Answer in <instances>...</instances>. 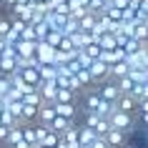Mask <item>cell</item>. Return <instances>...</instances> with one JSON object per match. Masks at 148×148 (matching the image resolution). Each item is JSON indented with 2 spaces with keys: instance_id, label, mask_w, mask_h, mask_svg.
I'll return each instance as SVG.
<instances>
[{
  "instance_id": "6da1fadb",
  "label": "cell",
  "mask_w": 148,
  "mask_h": 148,
  "mask_svg": "<svg viewBox=\"0 0 148 148\" xmlns=\"http://www.w3.org/2000/svg\"><path fill=\"white\" fill-rule=\"evenodd\" d=\"M108 123L110 128H116V131H123L125 136H131L133 131H136V125H138V121H136V116H131V113H123V110H113L108 116Z\"/></svg>"
},
{
  "instance_id": "7a4b0ae2",
  "label": "cell",
  "mask_w": 148,
  "mask_h": 148,
  "mask_svg": "<svg viewBox=\"0 0 148 148\" xmlns=\"http://www.w3.org/2000/svg\"><path fill=\"white\" fill-rule=\"evenodd\" d=\"M80 116H83V123H80V125L90 128L98 138H106V133L110 131L108 118H101V116H95V113H80Z\"/></svg>"
},
{
  "instance_id": "3957f363",
  "label": "cell",
  "mask_w": 148,
  "mask_h": 148,
  "mask_svg": "<svg viewBox=\"0 0 148 148\" xmlns=\"http://www.w3.org/2000/svg\"><path fill=\"white\" fill-rule=\"evenodd\" d=\"M88 73H90L93 86H101V83L110 80V65H106L103 60H93V63H90V68H88Z\"/></svg>"
},
{
  "instance_id": "277c9868",
  "label": "cell",
  "mask_w": 148,
  "mask_h": 148,
  "mask_svg": "<svg viewBox=\"0 0 148 148\" xmlns=\"http://www.w3.org/2000/svg\"><path fill=\"white\" fill-rule=\"evenodd\" d=\"M95 90H98V95H101L103 101L113 103V106H116V103H118V98L123 95L116 80H106V83H101V86H95Z\"/></svg>"
},
{
  "instance_id": "5b68a950",
  "label": "cell",
  "mask_w": 148,
  "mask_h": 148,
  "mask_svg": "<svg viewBox=\"0 0 148 148\" xmlns=\"http://www.w3.org/2000/svg\"><path fill=\"white\" fill-rule=\"evenodd\" d=\"M55 106V116L68 118V121H75L78 123L80 118V103H53Z\"/></svg>"
},
{
  "instance_id": "8992f818",
  "label": "cell",
  "mask_w": 148,
  "mask_h": 148,
  "mask_svg": "<svg viewBox=\"0 0 148 148\" xmlns=\"http://www.w3.org/2000/svg\"><path fill=\"white\" fill-rule=\"evenodd\" d=\"M35 60H38V65H53L55 48L48 45V43H38V48H35Z\"/></svg>"
},
{
  "instance_id": "52a82bcc",
  "label": "cell",
  "mask_w": 148,
  "mask_h": 148,
  "mask_svg": "<svg viewBox=\"0 0 148 148\" xmlns=\"http://www.w3.org/2000/svg\"><path fill=\"white\" fill-rule=\"evenodd\" d=\"M20 73V78H23V83L28 88H35L38 90V86L43 83L40 80V70H38V65H28V68H23V70H18Z\"/></svg>"
},
{
  "instance_id": "ba28073f",
  "label": "cell",
  "mask_w": 148,
  "mask_h": 148,
  "mask_svg": "<svg viewBox=\"0 0 148 148\" xmlns=\"http://www.w3.org/2000/svg\"><path fill=\"white\" fill-rule=\"evenodd\" d=\"M38 93L43 98V103H55V95H58V83L55 80H43L38 86Z\"/></svg>"
},
{
  "instance_id": "9c48e42d",
  "label": "cell",
  "mask_w": 148,
  "mask_h": 148,
  "mask_svg": "<svg viewBox=\"0 0 148 148\" xmlns=\"http://www.w3.org/2000/svg\"><path fill=\"white\" fill-rule=\"evenodd\" d=\"M103 140L108 143V148H123V146H128V136H125L123 131H116V128H110Z\"/></svg>"
},
{
  "instance_id": "30bf717a",
  "label": "cell",
  "mask_w": 148,
  "mask_h": 148,
  "mask_svg": "<svg viewBox=\"0 0 148 148\" xmlns=\"http://www.w3.org/2000/svg\"><path fill=\"white\" fill-rule=\"evenodd\" d=\"M78 128H80V123H75V125H70L65 133H60V146H65V148H80V143H78Z\"/></svg>"
},
{
  "instance_id": "8fae6325",
  "label": "cell",
  "mask_w": 148,
  "mask_h": 148,
  "mask_svg": "<svg viewBox=\"0 0 148 148\" xmlns=\"http://www.w3.org/2000/svg\"><path fill=\"white\" fill-rule=\"evenodd\" d=\"M53 118H55V106H53V103H40L35 123H40V125H50V123H53Z\"/></svg>"
},
{
  "instance_id": "7c38bea8",
  "label": "cell",
  "mask_w": 148,
  "mask_h": 148,
  "mask_svg": "<svg viewBox=\"0 0 148 148\" xmlns=\"http://www.w3.org/2000/svg\"><path fill=\"white\" fill-rule=\"evenodd\" d=\"M116 108L123 110V113L136 116V113H138V101H136L133 95H121V98H118V103H116Z\"/></svg>"
},
{
  "instance_id": "4fadbf2b",
  "label": "cell",
  "mask_w": 148,
  "mask_h": 148,
  "mask_svg": "<svg viewBox=\"0 0 148 148\" xmlns=\"http://www.w3.org/2000/svg\"><path fill=\"white\" fill-rule=\"evenodd\" d=\"M35 48H38V43L20 40V43L15 45V53H18V58H25V60H30V58H35Z\"/></svg>"
},
{
  "instance_id": "5bb4252c",
  "label": "cell",
  "mask_w": 148,
  "mask_h": 148,
  "mask_svg": "<svg viewBox=\"0 0 148 148\" xmlns=\"http://www.w3.org/2000/svg\"><path fill=\"white\" fill-rule=\"evenodd\" d=\"M20 143H25L23 140V125H13L8 133V138H5V146L8 148H18Z\"/></svg>"
},
{
  "instance_id": "9a60e30c",
  "label": "cell",
  "mask_w": 148,
  "mask_h": 148,
  "mask_svg": "<svg viewBox=\"0 0 148 148\" xmlns=\"http://www.w3.org/2000/svg\"><path fill=\"white\" fill-rule=\"evenodd\" d=\"M95 138H98V136H95L90 128H86V125H80V128H78V143H80V148H90Z\"/></svg>"
},
{
  "instance_id": "2e32d148",
  "label": "cell",
  "mask_w": 148,
  "mask_h": 148,
  "mask_svg": "<svg viewBox=\"0 0 148 148\" xmlns=\"http://www.w3.org/2000/svg\"><path fill=\"white\" fill-rule=\"evenodd\" d=\"M70 125H75V121H68V118H60V116H55V118H53V123L48 125V128H50V131H55L58 136H60V133H65V131H68Z\"/></svg>"
},
{
  "instance_id": "e0dca14e",
  "label": "cell",
  "mask_w": 148,
  "mask_h": 148,
  "mask_svg": "<svg viewBox=\"0 0 148 148\" xmlns=\"http://www.w3.org/2000/svg\"><path fill=\"white\" fill-rule=\"evenodd\" d=\"M55 103H80V95L73 93V90H68V88H58Z\"/></svg>"
},
{
  "instance_id": "ac0fdd59",
  "label": "cell",
  "mask_w": 148,
  "mask_h": 148,
  "mask_svg": "<svg viewBox=\"0 0 148 148\" xmlns=\"http://www.w3.org/2000/svg\"><path fill=\"white\" fill-rule=\"evenodd\" d=\"M128 63L125 60H121V63H113V65H110V80H121V78H125V75H128Z\"/></svg>"
},
{
  "instance_id": "d6986e66",
  "label": "cell",
  "mask_w": 148,
  "mask_h": 148,
  "mask_svg": "<svg viewBox=\"0 0 148 148\" xmlns=\"http://www.w3.org/2000/svg\"><path fill=\"white\" fill-rule=\"evenodd\" d=\"M58 146H60V136H58L55 131H50V128H48V133L43 136V140H40L38 148H58Z\"/></svg>"
},
{
  "instance_id": "ffe728a7",
  "label": "cell",
  "mask_w": 148,
  "mask_h": 148,
  "mask_svg": "<svg viewBox=\"0 0 148 148\" xmlns=\"http://www.w3.org/2000/svg\"><path fill=\"white\" fill-rule=\"evenodd\" d=\"M95 23H98V15H95V13H86V15L78 20V28H80L83 33H90V30L95 28Z\"/></svg>"
},
{
  "instance_id": "44dd1931",
  "label": "cell",
  "mask_w": 148,
  "mask_h": 148,
  "mask_svg": "<svg viewBox=\"0 0 148 148\" xmlns=\"http://www.w3.org/2000/svg\"><path fill=\"white\" fill-rule=\"evenodd\" d=\"M95 43L101 45V50H113V48H118L116 45V35H113V33H103Z\"/></svg>"
},
{
  "instance_id": "7402d4cb",
  "label": "cell",
  "mask_w": 148,
  "mask_h": 148,
  "mask_svg": "<svg viewBox=\"0 0 148 148\" xmlns=\"http://www.w3.org/2000/svg\"><path fill=\"white\" fill-rule=\"evenodd\" d=\"M40 103H43V98H40L38 90H25L23 93V106H35V108H40Z\"/></svg>"
},
{
  "instance_id": "603a6c76",
  "label": "cell",
  "mask_w": 148,
  "mask_h": 148,
  "mask_svg": "<svg viewBox=\"0 0 148 148\" xmlns=\"http://www.w3.org/2000/svg\"><path fill=\"white\" fill-rule=\"evenodd\" d=\"M40 80H55L58 78V65H38Z\"/></svg>"
},
{
  "instance_id": "cb8c5ba5",
  "label": "cell",
  "mask_w": 148,
  "mask_h": 148,
  "mask_svg": "<svg viewBox=\"0 0 148 148\" xmlns=\"http://www.w3.org/2000/svg\"><path fill=\"white\" fill-rule=\"evenodd\" d=\"M146 38H148V25L136 23V25H133V40H138V43H146Z\"/></svg>"
},
{
  "instance_id": "d4e9b609",
  "label": "cell",
  "mask_w": 148,
  "mask_h": 148,
  "mask_svg": "<svg viewBox=\"0 0 148 148\" xmlns=\"http://www.w3.org/2000/svg\"><path fill=\"white\" fill-rule=\"evenodd\" d=\"M60 40H63V33H60V30H50V33L45 35V40H43V43H48V45L58 48V45H60Z\"/></svg>"
},
{
  "instance_id": "484cf974",
  "label": "cell",
  "mask_w": 148,
  "mask_h": 148,
  "mask_svg": "<svg viewBox=\"0 0 148 148\" xmlns=\"http://www.w3.org/2000/svg\"><path fill=\"white\" fill-rule=\"evenodd\" d=\"M83 53H86L88 58H90V60H98V58H101V53H103V50H101V45H98V43H90V45H88V48H83Z\"/></svg>"
},
{
  "instance_id": "4316f807",
  "label": "cell",
  "mask_w": 148,
  "mask_h": 148,
  "mask_svg": "<svg viewBox=\"0 0 148 148\" xmlns=\"http://www.w3.org/2000/svg\"><path fill=\"white\" fill-rule=\"evenodd\" d=\"M10 33V18L8 15H0V38H5Z\"/></svg>"
},
{
  "instance_id": "83f0119b",
  "label": "cell",
  "mask_w": 148,
  "mask_h": 148,
  "mask_svg": "<svg viewBox=\"0 0 148 148\" xmlns=\"http://www.w3.org/2000/svg\"><path fill=\"white\" fill-rule=\"evenodd\" d=\"M110 8H118V10H125V8H128V0H110Z\"/></svg>"
},
{
  "instance_id": "f1b7e54d",
  "label": "cell",
  "mask_w": 148,
  "mask_h": 148,
  "mask_svg": "<svg viewBox=\"0 0 148 148\" xmlns=\"http://www.w3.org/2000/svg\"><path fill=\"white\" fill-rule=\"evenodd\" d=\"M136 121H138L143 128H148V113H138V116H136Z\"/></svg>"
},
{
  "instance_id": "f546056e",
  "label": "cell",
  "mask_w": 148,
  "mask_h": 148,
  "mask_svg": "<svg viewBox=\"0 0 148 148\" xmlns=\"http://www.w3.org/2000/svg\"><path fill=\"white\" fill-rule=\"evenodd\" d=\"M90 148H108V143H106L103 138H95V140H93V146H90Z\"/></svg>"
},
{
  "instance_id": "4dcf8cb0",
  "label": "cell",
  "mask_w": 148,
  "mask_h": 148,
  "mask_svg": "<svg viewBox=\"0 0 148 148\" xmlns=\"http://www.w3.org/2000/svg\"><path fill=\"white\" fill-rule=\"evenodd\" d=\"M5 48H8V43H5V38H0V55L5 53Z\"/></svg>"
},
{
  "instance_id": "1f68e13d",
  "label": "cell",
  "mask_w": 148,
  "mask_h": 148,
  "mask_svg": "<svg viewBox=\"0 0 148 148\" xmlns=\"http://www.w3.org/2000/svg\"><path fill=\"white\" fill-rule=\"evenodd\" d=\"M143 8H148V0H143Z\"/></svg>"
},
{
  "instance_id": "d6a6232c",
  "label": "cell",
  "mask_w": 148,
  "mask_h": 148,
  "mask_svg": "<svg viewBox=\"0 0 148 148\" xmlns=\"http://www.w3.org/2000/svg\"><path fill=\"white\" fill-rule=\"evenodd\" d=\"M123 148H136V146H123Z\"/></svg>"
},
{
  "instance_id": "836d02e7",
  "label": "cell",
  "mask_w": 148,
  "mask_h": 148,
  "mask_svg": "<svg viewBox=\"0 0 148 148\" xmlns=\"http://www.w3.org/2000/svg\"><path fill=\"white\" fill-rule=\"evenodd\" d=\"M0 103H3V95H0Z\"/></svg>"
},
{
  "instance_id": "e575fe53",
  "label": "cell",
  "mask_w": 148,
  "mask_h": 148,
  "mask_svg": "<svg viewBox=\"0 0 148 148\" xmlns=\"http://www.w3.org/2000/svg\"><path fill=\"white\" fill-rule=\"evenodd\" d=\"M146 136H148V128H146Z\"/></svg>"
}]
</instances>
